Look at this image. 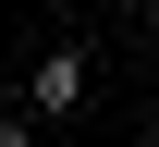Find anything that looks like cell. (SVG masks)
Returning a JSON list of instances; mask_svg holds the SVG:
<instances>
[{"label":"cell","instance_id":"6da1fadb","mask_svg":"<svg viewBox=\"0 0 159 147\" xmlns=\"http://www.w3.org/2000/svg\"><path fill=\"white\" fill-rule=\"evenodd\" d=\"M86 86H98V49H86V37H61L49 62H37V86H25V98H12V123L37 135V147H61V123H74V110H86Z\"/></svg>","mask_w":159,"mask_h":147},{"label":"cell","instance_id":"7a4b0ae2","mask_svg":"<svg viewBox=\"0 0 159 147\" xmlns=\"http://www.w3.org/2000/svg\"><path fill=\"white\" fill-rule=\"evenodd\" d=\"M61 147H74V135H61Z\"/></svg>","mask_w":159,"mask_h":147}]
</instances>
